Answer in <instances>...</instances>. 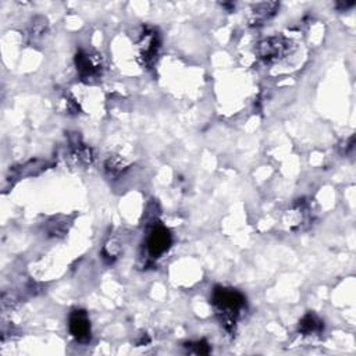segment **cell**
I'll return each instance as SVG.
<instances>
[{
    "label": "cell",
    "instance_id": "7",
    "mask_svg": "<svg viewBox=\"0 0 356 356\" xmlns=\"http://www.w3.org/2000/svg\"><path fill=\"white\" fill-rule=\"evenodd\" d=\"M323 322L313 313H308L300 323V331L304 335H312L316 333H322Z\"/></svg>",
    "mask_w": 356,
    "mask_h": 356
},
{
    "label": "cell",
    "instance_id": "10",
    "mask_svg": "<svg viewBox=\"0 0 356 356\" xmlns=\"http://www.w3.org/2000/svg\"><path fill=\"white\" fill-rule=\"evenodd\" d=\"M191 348H194L195 353H201V355H206L210 352V346L205 342V341H199L195 344H190Z\"/></svg>",
    "mask_w": 356,
    "mask_h": 356
},
{
    "label": "cell",
    "instance_id": "8",
    "mask_svg": "<svg viewBox=\"0 0 356 356\" xmlns=\"http://www.w3.org/2000/svg\"><path fill=\"white\" fill-rule=\"evenodd\" d=\"M278 5L277 3H260L256 6V9L254 10V21L256 24H260L266 20H269L270 17H273L276 14Z\"/></svg>",
    "mask_w": 356,
    "mask_h": 356
},
{
    "label": "cell",
    "instance_id": "3",
    "mask_svg": "<svg viewBox=\"0 0 356 356\" xmlns=\"http://www.w3.org/2000/svg\"><path fill=\"white\" fill-rule=\"evenodd\" d=\"M173 240L170 231L163 225H155L148 236V252L152 258H160L163 254L167 252Z\"/></svg>",
    "mask_w": 356,
    "mask_h": 356
},
{
    "label": "cell",
    "instance_id": "4",
    "mask_svg": "<svg viewBox=\"0 0 356 356\" xmlns=\"http://www.w3.org/2000/svg\"><path fill=\"white\" fill-rule=\"evenodd\" d=\"M76 66L82 80L91 81L100 76L102 63L96 54H91L88 52H78L76 56Z\"/></svg>",
    "mask_w": 356,
    "mask_h": 356
},
{
    "label": "cell",
    "instance_id": "1",
    "mask_svg": "<svg viewBox=\"0 0 356 356\" xmlns=\"http://www.w3.org/2000/svg\"><path fill=\"white\" fill-rule=\"evenodd\" d=\"M212 304L217 315L221 318V322L224 323L225 329H228L234 327L236 316L244 309L245 298L241 292L232 288L217 287L213 291Z\"/></svg>",
    "mask_w": 356,
    "mask_h": 356
},
{
    "label": "cell",
    "instance_id": "9",
    "mask_svg": "<svg viewBox=\"0 0 356 356\" xmlns=\"http://www.w3.org/2000/svg\"><path fill=\"white\" fill-rule=\"evenodd\" d=\"M104 168L106 171L110 174V175H120L122 173H124V170L127 168L126 167V162L122 160L120 157H110L106 160L104 163Z\"/></svg>",
    "mask_w": 356,
    "mask_h": 356
},
{
    "label": "cell",
    "instance_id": "5",
    "mask_svg": "<svg viewBox=\"0 0 356 356\" xmlns=\"http://www.w3.org/2000/svg\"><path fill=\"white\" fill-rule=\"evenodd\" d=\"M159 46V34L152 28H145L140 38V54L144 58V65L149 66L156 60Z\"/></svg>",
    "mask_w": 356,
    "mask_h": 356
},
{
    "label": "cell",
    "instance_id": "2",
    "mask_svg": "<svg viewBox=\"0 0 356 356\" xmlns=\"http://www.w3.org/2000/svg\"><path fill=\"white\" fill-rule=\"evenodd\" d=\"M292 47V42L284 36H271L258 45V56L265 63H274L285 57Z\"/></svg>",
    "mask_w": 356,
    "mask_h": 356
},
{
    "label": "cell",
    "instance_id": "6",
    "mask_svg": "<svg viewBox=\"0 0 356 356\" xmlns=\"http://www.w3.org/2000/svg\"><path fill=\"white\" fill-rule=\"evenodd\" d=\"M69 329L76 341L88 342L91 340V322L85 311H74L70 315Z\"/></svg>",
    "mask_w": 356,
    "mask_h": 356
}]
</instances>
